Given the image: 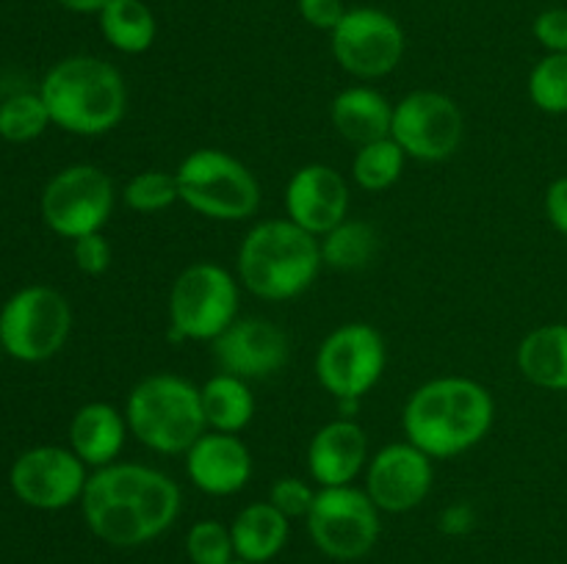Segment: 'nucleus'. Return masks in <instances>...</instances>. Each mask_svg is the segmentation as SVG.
Listing matches in <instances>:
<instances>
[{"mask_svg":"<svg viewBox=\"0 0 567 564\" xmlns=\"http://www.w3.org/2000/svg\"><path fill=\"white\" fill-rule=\"evenodd\" d=\"M183 490L169 473L142 462H114L92 470L81 495L89 531L111 547H138L175 525Z\"/></svg>","mask_w":567,"mask_h":564,"instance_id":"nucleus-1","label":"nucleus"},{"mask_svg":"<svg viewBox=\"0 0 567 564\" xmlns=\"http://www.w3.org/2000/svg\"><path fill=\"white\" fill-rule=\"evenodd\" d=\"M496 401L471 376H437L410 393L402 409L404 440L432 459H454L480 446L493 429Z\"/></svg>","mask_w":567,"mask_h":564,"instance_id":"nucleus-2","label":"nucleus"},{"mask_svg":"<svg viewBox=\"0 0 567 564\" xmlns=\"http://www.w3.org/2000/svg\"><path fill=\"white\" fill-rule=\"evenodd\" d=\"M50 122L72 136H105L127 114V83L100 55H66L39 86Z\"/></svg>","mask_w":567,"mask_h":564,"instance_id":"nucleus-3","label":"nucleus"},{"mask_svg":"<svg viewBox=\"0 0 567 564\" xmlns=\"http://www.w3.org/2000/svg\"><path fill=\"white\" fill-rule=\"evenodd\" d=\"M321 247L313 232L291 219L255 221L238 243L236 276L264 302H291L319 276Z\"/></svg>","mask_w":567,"mask_h":564,"instance_id":"nucleus-4","label":"nucleus"},{"mask_svg":"<svg viewBox=\"0 0 567 564\" xmlns=\"http://www.w3.org/2000/svg\"><path fill=\"white\" fill-rule=\"evenodd\" d=\"M125 418L133 440L161 457H183L208 431L199 387L169 370L144 376L131 387Z\"/></svg>","mask_w":567,"mask_h":564,"instance_id":"nucleus-5","label":"nucleus"},{"mask_svg":"<svg viewBox=\"0 0 567 564\" xmlns=\"http://www.w3.org/2000/svg\"><path fill=\"white\" fill-rule=\"evenodd\" d=\"M177 194L188 210L210 221H247L260 208V182L236 155L216 147L192 149L177 164Z\"/></svg>","mask_w":567,"mask_h":564,"instance_id":"nucleus-6","label":"nucleus"},{"mask_svg":"<svg viewBox=\"0 0 567 564\" xmlns=\"http://www.w3.org/2000/svg\"><path fill=\"white\" fill-rule=\"evenodd\" d=\"M172 341L214 343L241 315V282L214 260H197L175 276L169 288Z\"/></svg>","mask_w":567,"mask_h":564,"instance_id":"nucleus-7","label":"nucleus"},{"mask_svg":"<svg viewBox=\"0 0 567 564\" xmlns=\"http://www.w3.org/2000/svg\"><path fill=\"white\" fill-rule=\"evenodd\" d=\"M72 307L50 285L20 288L0 307V346L20 363H44L66 346Z\"/></svg>","mask_w":567,"mask_h":564,"instance_id":"nucleus-8","label":"nucleus"},{"mask_svg":"<svg viewBox=\"0 0 567 564\" xmlns=\"http://www.w3.org/2000/svg\"><path fill=\"white\" fill-rule=\"evenodd\" d=\"M380 509L363 487H319L310 506L308 534L313 545L332 562H358L365 558L380 542Z\"/></svg>","mask_w":567,"mask_h":564,"instance_id":"nucleus-9","label":"nucleus"},{"mask_svg":"<svg viewBox=\"0 0 567 564\" xmlns=\"http://www.w3.org/2000/svg\"><path fill=\"white\" fill-rule=\"evenodd\" d=\"M114 180L94 164H72L55 171L44 186L39 210L42 221L59 238H75L103 232L116 205Z\"/></svg>","mask_w":567,"mask_h":564,"instance_id":"nucleus-10","label":"nucleus"},{"mask_svg":"<svg viewBox=\"0 0 567 564\" xmlns=\"http://www.w3.org/2000/svg\"><path fill=\"white\" fill-rule=\"evenodd\" d=\"M388 365L385 337L365 321L336 326L316 348L313 370L332 398H363L380 385Z\"/></svg>","mask_w":567,"mask_h":564,"instance_id":"nucleus-11","label":"nucleus"},{"mask_svg":"<svg viewBox=\"0 0 567 564\" xmlns=\"http://www.w3.org/2000/svg\"><path fill=\"white\" fill-rule=\"evenodd\" d=\"M391 138L413 160L437 164L452 158L465 138L463 108L449 94L415 88L393 103Z\"/></svg>","mask_w":567,"mask_h":564,"instance_id":"nucleus-12","label":"nucleus"},{"mask_svg":"<svg viewBox=\"0 0 567 564\" xmlns=\"http://www.w3.org/2000/svg\"><path fill=\"white\" fill-rule=\"evenodd\" d=\"M338 66L358 81H380L402 64L404 39L396 17L374 6H354L330 33Z\"/></svg>","mask_w":567,"mask_h":564,"instance_id":"nucleus-13","label":"nucleus"},{"mask_svg":"<svg viewBox=\"0 0 567 564\" xmlns=\"http://www.w3.org/2000/svg\"><path fill=\"white\" fill-rule=\"evenodd\" d=\"M89 468L70 446H37L22 451L9 470L11 492L39 512H61L81 503Z\"/></svg>","mask_w":567,"mask_h":564,"instance_id":"nucleus-14","label":"nucleus"},{"mask_svg":"<svg viewBox=\"0 0 567 564\" xmlns=\"http://www.w3.org/2000/svg\"><path fill=\"white\" fill-rule=\"evenodd\" d=\"M435 459L410 440L388 442L363 470V490L385 514H408L432 492Z\"/></svg>","mask_w":567,"mask_h":564,"instance_id":"nucleus-15","label":"nucleus"},{"mask_svg":"<svg viewBox=\"0 0 567 564\" xmlns=\"http://www.w3.org/2000/svg\"><path fill=\"white\" fill-rule=\"evenodd\" d=\"M219 370L255 382L269 379L286 368L291 357L288 335L269 318L238 315L214 343H210Z\"/></svg>","mask_w":567,"mask_h":564,"instance_id":"nucleus-16","label":"nucleus"},{"mask_svg":"<svg viewBox=\"0 0 567 564\" xmlns=\"http://www.w3.org/2000/svg\"><path fill=\"white\" fill-rule=\"evenodd\" d=\"M282 205H286V219L321 238L349 219L352 191L347 177L336 166L305 164L288 177Z\"/></svg>","mask_w":567,"mask_h":564,"instance_id":"nucleus-17","label":"nucleus"},{"mask_svg":"<svg viewBox=\"0 0 567 564\" xmlns=\"http://www.w3.org/2000/svg\"><path fill=\"white\" fill-rule=\"evenodd\" d=\"M186 476L199 492L214 498H227L241 492L255 473L252 451L241 435L205 431L186 453H183Z\"/></svg>","mask_w":567,"mask_h":564,"instance_id":"nucleus-18","label":"nucleus"},{"mask_svg":"<svg viewBox=\"0 0 567 564\" xmlns=\"http://www.w3.org/2000/svg\"><path fill=\"white\" fill-rule=\"evenodd\" d=\"M369 459V435L354 418L327 420L308 442V473L319 487L352 484Z\"/></svg>","mask_w":567,"mask_h":564,"instance_id":"nucleus-19","label":"nucleus"},{"mask_svg":"<svg viewBox=\"0 0 567 564\" xmlns=\"http://www.w3.org/2000/svg\"><path fill=\"white\" fill-rule=\"evenodd\" d=\"M131 429H127L125 409H116L109 401H89L75 409L70 420V448L89 470L120 462Z\"/></svg>","mask_w":567,"mask_h":564,"instance_id":"nucleus-20","label":"nucleus"},{"mask_svg":"<svg viewBox=\"0 0 567 564\" xmlns=\"http://www.w3.org/2000/svg\"><path fill=\"white\" fill-rule=\"evenodd\" d=\"M330 122L338 136L347 138L354 147L391 136L393 103L374 86H347L330 103Z\"/></svg>","mask_w":567,"mask_h":564,"instance_id":"nucleus-21","label":"nucleus"},{"mask_svg":"<svg viewBox=\"0 0 567 564\" xmlns=\"http://www.w3.org/2000/svg\"><path fill=\"white\" fill-rule=\"evenodd\" d=\"M236 558L249 564H269L280 556L291 536V520L269 501H252L230 523Z\"/></svg>","mask_w":567,"mask_h":564,"instance_id":"nucleus-22","label":"nucleus"},{"mask_svg":"<svg viewBox=\"0 0 567 564\" xmlns=\"http://www.w3.org/2000/svg\"><path fill=\"white\" fill-rule=\"evenodd\" d=\"M515 363L529 385L567 393V324H543L524 335Z\"/></svg>","mask_w":567,"mask_h":564,"instance_id":"nucleus-23","label":"nucleus"},{"mask_svg":"<svg viewBox=\"0 0 567 564\" xmlns=\"http://www.w3.org/2000/svg\"><path fill=\"white\" fill-rule=\"evenodd\" d=\"M199 398H203L208 429L225 431V435H241L252 424L255 409H258L249 382L227 370H216L205 385H199Z\"/></svg>","mask_w":567,"mask_h":564,"instance_id":"nucleus-24","label":"nucleus"},{"mask_svg":"<svg viewBox=\"0 0 567 564\" xmlns=\"http://www.w3.org/2000/svg\"><path fill=\"white\" fill-rule=\"evenodd\" d=\"M97 22L105 42L125 55L147 53L158 36V22L144 0H111Z\"/></svg>","mask_w":567,"mask_h":564,"instance_id":"nucleus-25","label":"nucleus"},{"mask_svg":"<svg viewBox=\"0 0 567 564\" xmlns=\"http://www.w3.org/2000/svg\"><path fill=\"white\" fill-rule=\"evenodd\" d=\"M321 260L324 265L336 271H360L374 260L377 249H380V236L369 221L360 219H343L341 224L332 227L330 232L319 238Z\"/></svg>","mask_w":567,"mask_h":564,"instance_id":"nucleus-26","label":"nucleus"},{"mask_svg":"<svg viewBox=\"0 0 567 564\" xmlns=\"http://www.w3.org/2000/svg\"><path fill=\"white\" fill-rule=\"evenodd\" d=\"M404 164H408V155L391 136L377 138L354 149L352 180L363 191L382 194L402 180Z\"/></svg>","mask_w":567,"mask_h":564,"instance_id":"nucleus-27","label":"nucleus"},{"mask_svg":"<svg viewBox=\"0 0 567 564\" xmlns=\"http://www.w3.org/2000/svg\"><path fill=\"white\" fill-rule=\"evenodd\" d=\"M53 125L39 92L11 94L0 103V138L11 144H25L42 136Z\"/></svg>","mask_w":567,"mask_h":564,"instance_id":"nucleus-28","label":"nucleus"},{"mask_svg":"<svg viewBox=\"0 0 567 564\" xmlns=\"http://www.w3.org/2000/svg\"><path fill=\"white\" fill-rule=\"evenodd\" d=\"M120 199L125 208H131L133 213H164L172 205L181 202V194H177V177L175 171L166 169H144L138 175H133L131 180L122 186Z\"/></svg>","mask_w":567,"mask_h":564,"instance_id":"nucleus-29","label":"nucleus"},{"mask_svg":"<svg viewBox=\"0 0 567 564\" xmlns=\"http://www.w3.org/2000/svg\"><path fill=\"white\" fill-rule=\"evenodd\" d=\"M529 100L543 114H567V53H546L529 72Z\"/></svg>","mask_w":567,"mask_h":564,"instance_id":"nucleus-30","label":"nucleus"},{"mask_svg":"<svg viewBox=\"0 0 567 564\" xmlns=\"http://www.w3.org/2000/svg\"><path fill=\"white\" fill-rule=\"evenodd\" d=\"M186 558L192 564H230L236 562V547H233L230 525L221 520L205 518L197 520L186 531Z\"/></svg>","mask_w":567,"mask_h":564,"instance_id":"nucleus-31","label":"nucleus"},{"mask_svg":"<svg viewBox=\"0 0 567 564\" xmlns=\"http://www.w3.org/2000/svg\"><path fill=\"white\" fill-rule=\"evenodd\" d=\"M316 492L319 490H313V487L305 479H299V476H280V479H275V484L269 487V498H266V501L275 509H280L288 520H305L308 518L310 506H313Z\"/></svg>","mask_w":567,"mask_h":564,"instance_id":"nucleus-32","label":"nucleus"},{"mask_svg":"<svg viewBox=\"0 0 567 564\" xmlns=\"http://www.w3.org/2000/svg\"><path fill=\"white\" fill-rule=\"evenodd\" d=\"M72 260L86 276H100L111 269V243L103 232H92L72 241Z\"/></svg>","mask_w":567,"mask_h":564,"instance_id":"nucleus-33","label":"nucleus"},{"mask_svg":"<svg viewBox=\"0 0 567 564\" xmlns=\"http://www.w3.org/2000/svg\"><path fill=\"white\" fill-rule=\"evenodd\" d=\"M537 42L546 48V53H567V9H546L535 17L532 25Z\"/></svg>","mask_w":567,"mask_h":564,"instance_id":"nucleus-34","label":"nucleus"},{"mask_svg":"<svg viewBox=\"0 0 567 564\" xmlns=\"http://www.w3.org/2000/svg\"><path fill=\"white\" fill-rule=\"evenodd\" d=\"M299 17H302L308 25L319 28V31H336L338 22L347 14V6L343 0H297Z\"/></svg>","mask_w":567,"mask_h":564,"instance_id":"nucleus-35","label":"nucleus"},{"mask_svg":"<svg viewBox=\"0 0 567 564\" xmlns=\"http://www.w3.org/2000/svg\"><path fill=\"white\" fill-rule=\"evenodd\" d=\"M543 205H546V216L554 230L567 238V177H557L546 188V202Z\"/></svg>","mask_w":567,"mask_h":564,"instance_id":"nucleus-36","label":"nucleus"},{"mask_svg":"<svg viewBox=\"0 0 567 564\" xmlns=\"http://www.w3.org/2000/svg\"><path fill=\"white\" fill-rule=\"evenodd\" d=\"M437 525H441L443 534L449 536H463V534H471L476 525V512L471 503H452V506L443 509L441 520H437Z\"/></svg>","mask_w":567,"mask_h":564,"instance_id":"nucleus-37","label":"nucleus"},{"mask_svg":"<svg viewBox=\"0 0 567 564\" xmlns=\"http://www.w3.org/2000/svg\"><path fill=\"white\" fill-rule=\"evenodd\" d=\"M59 6H64L66 11H75V14H100L111 0H55Z\"/></svg>","mask_w":567,"mask_h":564,"instance_id":"nucleus-38","label":"nucleus"},{"mask_svg":"<svg viewBox=\"0 0 567 564\" xmlns=\"http://www.w3.org/2000/svg\"><path fill=\"white\" fill-rule=\"evenodd\" d=\"M230 564H249V562H241V558H236V562H230Z\"/></svg>","mask_w":567,"mask_h":564,"instance_id":"nucleus-39","label":"nucleus"},{"mask_svg":"<svg viewBox=\"0 0 567 564\" xmlns=\"http://www.w3.org/2000/svg\"><path fill=\"white\" fill-rule=\"evenodd\" d=\"M0 354H3V346H0Z\"/></svg>","mask_w":567,"mask_h":564,"instance_id":"nucleus-40","label":"nucleus"}]
</instances>
